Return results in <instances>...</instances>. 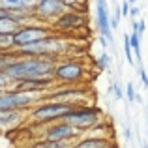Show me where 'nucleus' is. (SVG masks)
<instances>
[{
    "instance_id": "4468645a",
    "label": "nucleus",
    "mask_w": 148,
    "mask_h": 148,
    "mask_svg": "<svg viewBox=\"0 0 148 148\" xmlns=\"http://www.w3.org/2000/svg\"><path fill=\"white\" fill-rule=\"evenodd\" d=\"M0 6L11 13H34L36 10L34 0H0Z\"/></svg>"
},
{
    "instance_id": "f3484780",
    "label": "nucleus",
    "mask_w": 148,
    "mask_h": 148,
    "mask_svg": "<svg viewBox=\"0 0 148 148\" xmlns=\"http://www.w3.org/2000/svg\"><path fill=\"white\" fill-rule=\"evenodd\" d=\"M111 62H112V56L109 53H101L96 60V66L101 69V71H111Z\"/></svg>"
},
{
    "instance_id": "a211bd4d",
    "label": "nucleus",
    "mask_w": 148,
    "mask_h": 148,
    "mask_svg": "<svg viewBox=\"0 0 148 148\" xmlns=\"http://www.w3.org/2000/svg\"><path fill=\"white\" fill-rule=\"evenodd\" d=\"M75 143H49V141H40L32 148H71Z\"/></svg>"
},
{
    "instance_id": "cd10ccee",
    "label": "nucleus",
    "mask_w": 148,
    "mask_h": 148,
    "mask_svg": "<svg viewBox=\"0 0 148 148\" xmlns=\"http://www.w3.org/2000/svg\"><path fill=\"white\" fill-rule=\"evenodd\" d=\"M124 139H126V141H130V139H131V130H130L127 124L124 126Z\"/></svg>"
},
{
    "instance_id": "423d86ee",
    "label": "nucleus",
    "mask_w": 148,
    "mask_h": 148,
    "mask_svg": "<svg viewBox=\"0 0 148 148\" xmlns=\"http://www.w3.org/2000/svg\"><path fill=\"white\" fill-rule=\"evenodd\" d=\"M54 36V30L49 28L45 25H25L17 34L13 36V49L19 51V49H25L32 43H38L41 40H47V38Z\"/></svg>"
},
{
    "instance_id": "412c9836",
    "label": "nucleus",
    "mask_w": 148,
    "mask_h": 148,
    "mask_svg": "<svg viewBox=\"0 0 148 148\" xmlns=\"http://www.w3.org/2000/svg\"><path fill=\"white\" fill-rule=\"evenodd\" d=\"M13 88V81L8 77V73H0V90H11Z\"/></svg>"
},
{
    "instance_id": "2f4dec72",
    "label": "nucleus",
    "mask_w": 148,
    "mask_h": 148,
    "mask_svg": "<svg viewBox=\"0 0 148 148\" xmlns=\"http://www.w3.org/2000/svg\"><path fill=\"white\" fill-rule=\"evenodd\" d=\"M112 2H114V4H116V0H112Z\"/></svg>"
},
{
    "instance_id": "0eeeda50",
    "label": "nucleus",
    "mask_w": 148,
    "mask_h": 148,
    "mask_svg": "<svg viewBox=\"0 0 148 148\" xmlns=\"http://www.w3.org/2000/svg\"><path fill=\"white\" fill-rule=\"evenodd\" d=\"M81 131L75 130L73 126H69L68 122H56L45 127V133L41 137V141H49V143H77L81 139Z\"/></svg>"
},
{
    "instance_id": "5701e85b",
    "label": "nucleus",
    "mask_w": 148,
    "mask_h": 148,
    "mask_svg": "<svg viewBox=\"0 0 148 148\" xmlns=\"http://www.w3.org/2000/svg\"><path fill=\"white\" fill-rule=\"evenodd\" d=\"M137 73H139V77H141L145 88H148V75H146V69H145V68H137Z\"/></svg>"
},
{
    "instance_id": "7ed1b4c3",
    "label": "nucleus",
    "mask_w": 148,
    "mask_h": 148,
    "mask_svg": "<svg viewBox=\"0 0 148 148\" xmlns=\"http://www.w3.org/2000/svg\"><path fill=\"white\" fill-rule=\"evenodd\" d=\"M68 51V41L60 36H51L47 40H41L38 43H32L25 49H19L15 53L19 56H41V58H51V60H56V56H62V54Z\"/></svg>"
},
{
    "instance_id": "c756f323",
    "label": "nucleus",
    "mask_w": 148,
    "mask_h": 148,
    "mask_svg": "<svg viewBox=\"0 0 148 148\" xmlns=\"http://www.w3.org/2000/svg\"><path fill=\"white\" fill-rule=\"evenodd\" d=\"M34 2H36V4H40V2H45V0H34Z\"/></svg>"
},
{
    "instance_id": "f03ea898",
    "label": "nucleus",
    "mask_w": 148,
    "mask_h": 148,
    "mask_svg": "<svg viewBox=\"0 0 148 148\" xmlns=\"http://www.w3.org/2000/svg\"><path fill=\"white\" fill-rule=\"evenodd\" d=\"M73 107L77 105L62 103V101H43L30 111V120L40 126H51V124L62 122Z\"/></svg>"
},
{
    "instance_id": "aec40b11",
    "label": "nucleus",
    "mask_w": 148,
    "mask_h": 148,
    "mask_svg": "<svg viewBox=\"0 0 148 148\" xmlns=\"http://www.w3.org/2000/svg\"><path fill=\"white\" fill-rule=\"evenodd\" d=\"M13 49V36H2L0 34V53H8Z\"/></svg>"
},
{
    "instance_id": "393cba45",
    "label": "nucleus",
    "mask_w": 148,
    "mask_h": 148,
    "mask_svg": "<svg viewBox=\"0 0 148 148\" xmlns=\"http://www.w3.org/2000/svg\"><path fill=\"white\" fill-rule=\"evenodd\" d=\"M141 15V10H139L137 6H131V11H130V17H131V21H137V17Z\"/></svg>"
},
{
    "instance_id": "7c9ffc66",
    "label": "nucleus",
    "mask_w": 148,
    "mask_h": 148,
    "mask_svg": "<svg viewBox=\"0 0 148 148\" xmlns=\"http://www.w3.org/2000/svg\"><path fill=\"white\" fill-rule=\"evenodd\" d=\"M127 2H130V4H135V2H137V0H127Z\"/></svg>"
},
{
    "instance_id": "f8f14e48",
    "label": "nucleus",
    "mask_w": 148,
    "mask_h": 148,
    "mask_svg": "<svg viewBox=\"0 0 148 148\" xmlns=\"http://www.w3.org/2000/svg\"><path fill=\"white\" fill-rule=\"evenodd\" d=\"M84 26V15L83 11H66L62 17H58L53 23L54 32H73V30Z\"/></svg>"
},
{
    "instance_id": "f257e3e1",
    "label": "nucleus",
    "mask_w": 148,
    "mask_h": 148,
    "mask_svg": "<svg viewBox=\"0 0 148 148\" xmlns=\"http://www.w3.org/2000/svg\"><path fill=\"white\" fill-rule=\"evenodd\" d=\"M56 60L41 56H19L10 68L6 69L8 77L13 83L17 81H28V79H45V77H54L56 69Z\"/></svg>"
},
{
    "instance_id": "6ab92c4d",
    "label": "nucleus",
    "mask_w": 148,
    "mask_h": 148,
    "mask_svg": "<svg viewBox=\"0 0 148 148\" xmlns=\"http://www.w3.org/2000/svg\"><path fill=\"white\" fill-rule=\"evenodd\" d=\"M124 54H126V60L131 66H137L135 64V58H133V49H131V43H130V34L124 36Z\"/></svg>"
},
{
    "instance_id": "72a5a7b5",
    "label": "nucleus",
    "mask_w": 148,
    "mask_h": 148,
    "mask_svg": "<svg viewBox=\"0 0 148 148\" xmlns=\"http://www.w3.org/2000/svg\"><path fill=\"white\" fill-rule=\"evenodd\" d=\"M0 94H2V90H0Z\"/></svg>"
},
{
    "instance_id": "39448f33",
    "label": "nucleus",
    "mask_w": 148,
    "mask_h": 148,
    "mask_svg": "<svg viewBox=\"0 0 148 148\" xmlns=\"http://www.w3.org/2000/svg\"><path fill=\"white\" fill-rule=\"evenodd\" d=\"M41 94H30V92L19 90H4L0 94V112H25L32 111L36 105H40Z\"/></svg>"
},
{
    "instance_id": "20e7f679",
    "label": "nucleus",
    "mask_w": 148,
    "mask_h": 148,
    "mask_svg": "<svg viewBox=\"0 0 148 148\" xmlns=\"http://www.w3.org/2000/svg\"><path fill=\"white\" fill-rule=\"evenodd\" d=\"M64 122H68L69 126L79 130L81 133H84V131H92L96 126H99L103 122V116H101V111L98 107H92V105H77V107H73L68 112Z\"/></svg>"
},
{
    "instance_id": "473e14b6",
    "label": "nucleus",
    "mask_w": 148,
    "mask_h": 148,
    "mask_svg": "<svg viewBox=\"0 0 148 148\" xmlns=\"http://www.w3.org/2000/svg\"><path fill=\"white\" fill-rule=\"evenodd\" d=\"M145 148H148V145H146V146H145Z\"/></svg>"
},
{
    "instance_id": "c85d7f7f",
    "label": "nucleus",
    "mask_w": 148,
    "mask_h": 148,
    "mask_svg": "<svg viewBox=\"0 0 148 148\" xmlns=\"http://www.w3.org/2000/svg\"><path fill=\"white\" fill-rule=\"evenodd\" d=\"M107 148H118V146H116V145H112V143H111V145H109Z\"/></svg>"
},
{
    "instance_id": "a878e982",
    "label": "nucleus",
    "mask_w": 148,
    "mask_h": 148,
    "mask_svg": "<svg viewBox=\"0 0 148 148\" xmlns=\"http://www.w3.org/2000/svg\"><path fill=\"white\" fill-rule=\"evenodd\" d=\"M114 94H116V98H118V99H122L124 96H126V92L122 90V86H120L118 83H114Z\"/></svg>"
},
{
    "instance_id": "dca6fc26",
    "label": "nucleus",
    "mask_w": 148,
    "mask_h": 148,
    "mask_svg": "<svg viewBox=\"0 0 148 148\" xmlns=\"http://www.w3.org/2000/svg\"><path fill=\"white\" fill-rule=\"evenodd\" d=\"M21 28H23V25H21V23H17L13 17L0 19V34H2V36H15Z\"/></svg>"
},
{
    "instance_id": "1a4fd4ad",
    "label": "nucleus",
    "mask_w": 148,
    "mask_h": 148,
    "mask_svg": "<svg viewBox=\"0 0 148 148\" xmlns=\"http://www.w3.org/2000/svg\"><path fill=\"white\" fill-rule=\"evenodd\" d=\"M68 11V8L60 2V0H45V2L36 4V10H34V19L41 23H51L53 25L58 17Z\"/></svg>"
},
{
    "instance_id": "6e6552de",
    "label": "nucleus",
    "mask_w": 148,
    "mask_h": 148,
    "mask_svg": "<svg viewBox=\"0 0 148 148\" xmlns=\"http://www.w3.org/2000/svg\"><path fill=\"white\" fill-rule=\"evenodd\" d=\"M86 77V68L81 62H58L56 69H54V81L56 83H66V84H73V83H81Z\"/></svg>"
},
{
    "instance_id": "b1692460",
    "label": "nucleus",
    "mask_w": 148,
    "mask_h": 148,
    "mask_svg": "<svg viewBox=\"0 0 148 148\" xmlns=\"http://www.w3.org/2000/svg\"><path fill=\"white\" fill-rule=\"evenodd\" d=\"M120 8H122V17L130 15V11H131V4L127 2V0H124V2H122V6H120Z\"/></svg>"
},
{
    "instance_id": "9d476101",
    "label": "nucleus",
    "mask_w": 148,
    "mask_h": 148,
    "mask_svg": "<svg viewBox=\"0 0 148 148\" xmlns=\"http://www.w3.org/2000/svg\"><path fill=\"white\" fill-rule=\"evenodd\" d=\"M88 90L84 86H58L54 90L47 92L49 101H62V103H71V105H81L79 101L84 99Z\"/></svg>"
},
{
    "instance_id": "9b49d317",
    "label": "nucleus",
    "mask_w": 148,
    "mask_h": 148,
    "mask_svg": "<svg viewBox=\"0 0 148 148\" xmlns=\"http://www.w3.org/2000/svg\"><path fill=\"white\" fill-rule=\"evenodd\" d=\"M96 26L99 30V36L107 38L109 45L114 49V38L111 28V13L107 8V0H96Z\"/></svg>"
},
{
    "instance_id": "bb28decb",
    "label": "nucleus",
    "mask_w": 148,
    "mask_h": 148,
    "mask_svg": "<svg viewBox=\"0 0 148 148\" xmlns=\"http://www.w3.org/2000/svg\"><path fill=\"white\" fill-rule=\"evenodd\" d=\"M10 17H13V13L8 11V10H4V8L0 6V19H10Z\"/></svg>"
},
{
    "instance_id": "4be33fe9",
    "label": "nucleus",
    "mask_w": 148,
    "mask_h": 148,
    "mask_svg": "<svg viewBox=\"0 0 148 148\" xmlns=\"http://www.w3.org/2000/svg\"><path fill=\"white\" fill-rule=\"evenodd\" d=\"M126 98L130 103H135V98H137V92H135V84L133 83H127L126 84Z\"/></svg>"
},
{
    "instance_id": "f704fd0d",
    "label": "nucleus",
    "mask_w": 148,
    "mask_h": 148,
    "mask_svg": "<svg viewBox=\"0 0 148 148\" xmlns=\"http://www.w3.org/2000/svg\"><path fill=\"white\" fill-rule=\"evenodd\" d=\"M0 133H2V130H0Z\"/></svg>"
},
{
    "instance_id": "ddd939ff",
    "label": "nucleus",
    "mask_w": 148,
    "mask_h": 148,
    "mask_svg": "<svg viewBox=\"0 0 148 148\" xmlns=\"http://www.w3.org/2000/svg\"><path fill=\"white\" fill-rule=\"evenodd\" d=\"M54 84V77H45V79H28V81H17L13 83L11 90L19 92H30V94H41V92H51V86Z\"/></svg>"
},
{
    "instance_id": "2eb2a0df",
    "label": "nucleus",
    "mask_w": 148,
    "mask_h": 148,
    "mask_svg": "<svg viewBox=\"0 0 148 148\" xmlns=\"http://www.w3.org/2000/svg\"><path fill=\"white\" fill-rule=\"evenodd\" d=\"M109 143L107 137H83L75 143L71 148H107Z\"/></svg>"
}]
</instances>
